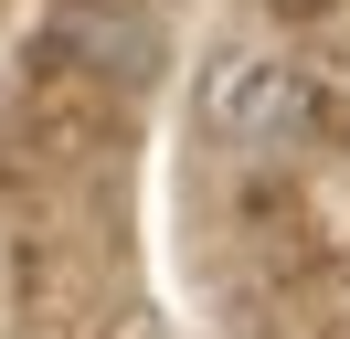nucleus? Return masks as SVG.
Masks as SVG:
<instances>
[{
  "label": "nucleus",
  "instance_id": "nucleus-1",
  "mask_svg": "<svg viewBox=\"0 0 350 339\" xmlns=\"http://www.w3.org/2000/svg\"><path fill=\"white\" fill-rule=\"evenodd\" d=\"M319 74H308L297 53H223L213 74H202V127H213V148H234V159H286V148L319 138Z\"/></svg>",
  "mask_w": 350,
  "mask_h": 339
},
{
  "label": "nucleus",
  "instance_id": "nucleus-2",
  "mask_svg": "<svg viewBox=\"0 0 350 339\" xmlns=\"http://www.w3.org/2000/svg\"><path fill=\"white\" fill-rule=\"evenodd\" d=\"M53 53L85 64V74L149 85L159 64H170V32H159L149 0H64V11H53Z\"/></svg>",
  "mask_w": 350,
  "mask_h": 339
}]
</instances>
